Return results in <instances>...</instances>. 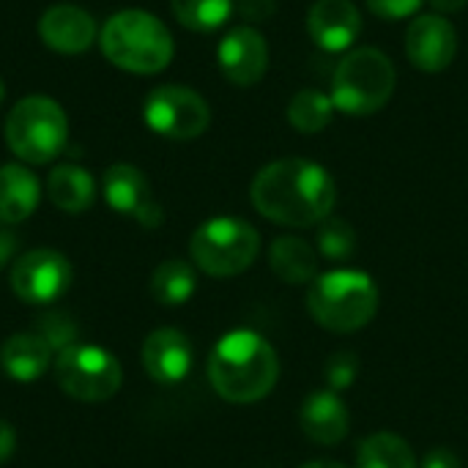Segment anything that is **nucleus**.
<instances>
[{"instance_id":"obj_1","label":"nucleus","mask_w":468,"mask_h":468,"mask_svg":"<svg viewBox=\"0 0 468 468\" xmlns=\"http://www.w3.org/2000/svg\"><path fill=\"white\" fill-rule=\"evenodd\" d=\"M250 197L258 214L277 225L313 228L332 217L337 184L318 162L277 159L252 178Z\"/></svg>"},{"instance_id":"obj_2","label":"nucleus","mask_w":468,"mask_h":468,"mask_svg":"<svg viewBox=\"0 0 468 468\" xmlns=\"http://www.w3.org/2000/svg\"><path fill=\"white\" fill-rule=\"evenodd\" d=\"M280 378L277 351L266 337L250 329L228 332L208 356V381L214 392L236 406L263 400Z\"/></svg>"},{"instance_id":"obj_3","label":"nucleus","mask_w":468,"mask_h":468,"mask_svg":"<svg viewBox=\"0 0 468 468\" xmlns=\"http://www.w3.org/2000/svg\"><path fill=\"white\" fill-rule=\"evenodd\" d=\"M104 58L132 74H159L173 60V36L165 22L148 11L126 8L107 19L99 36Z\"/></svg>"},{"instance_id":"obj_4","label":"nucleus","mask_w":468,"mask_h":468,"mask_svg":"<svg viewBox=\"0 0 468 468\" xmlns=\"http://www.w3.org/2000/svg\"><path fill=\"white\" fill-rule=\"evenodd\" d=\"M378 285L356 269H335L318 274L307 293V310L315 324L329 332H359L378 313Z\"/></svg>"},{"instance_id":"obj_5","label":"nucleus","mask_w":468,"mask_h":468,"mask_svg":"<svg viewBox=\"0 0 468 468\" xmlns=\"http://www.w3.org/2000/svg\"><path fill=\"white\" fill-rule=\"evenodd\" d=\"M395 63L387 52L376 47H356L337 63L329 96L335 110L365 118L387 107L395 93Z\"/></svg>"},{"instance_id":"obj_6","label":"nucleus","mask_w":468,"mask_h":468,"mask_svg":"<svg viewBox=\"0 0 468 468\" xmlns=\"http://www.w3.org/2000/svg\"><path fill=\"white\" fill-rule=\"evenodd\" d=\"M69 137V118L49 96H25L5 118V143L11 154L27 165H47Z\"/></svg>"},{"instance_id":"obj_7","label":"nucleus","mask_w":468,"mask_h":468,"mask_svg":"<svg viewBox=\"0 0 468 468\" xmlns=\"http://www.w3.org/2000/svg\"><path fill=\"white\" fill-rule=\"evenodd\" d=\"M261 250L258 230L236 217H214L203 222L189 241L192 261L208 277H236L247 271Z\"/></svg>"},{"instance_id":"obj_8","label":"nucleus","mask_w":468,"mask_h":468,"mask_svg":"<svg viewBox=\"0 0 468 468\" xmlns=\"http://www.w3.org/2000/svg\"><path fill=\"white\" fill-rule=\"evenodd\" d=\"M55 381L69 398L80 403H104L121 389L123 370L107 348L74 343L58 351Z\"/></svg>"},{"instance_id":"obj_9","label":"nucleus","mask_w":468,"mask_h":468,"mask_svg":"<svg viewBox=\"0 0 468 468\" xmlns=\"http://www.w3.org/2000/svg\"><path fill=\"white\" fill-rule=\"evenodd\" d=\"M145 126L167 140H195L211 123L208 101L184 85H159L143 104Z\"/></svg>"},{"instance_id":"obj_10","label":"nucleus","mask_w":468,"mask_h":468,"mask_svg":"<svg viewBox=\"0 0 468 468\" xmlns=\"http://www.w3.org/2000/svg\"><path fill=\"white\" fill-rule=\"evenodd\" d=\"M71 282V263L55 250H30L11 269V288L27 304L55 302Z\"/></svg>"},{"instance_id":"obj_11","label":"nucleus","mask_w":468,"mask_h":468,"mask_svg":"<svg viewBox=\"0 0 468 468\" xmlns=\"http://www.w3.org/2000/svg\"><path fill=\"white\" fill-rule=\"evenodd\" d=\"M409 63L425 74H439L458 55V30L441 14H417L406 30Z\"/></svg>"},{"instance_id":"obj_12","label":"nucleus","mask_w":468,"mask_h":468,"mask_svg":"<svg viewBox=\"0 0 468 468\" xmlns=\"http://www.w3.org/2000/svg\"><path fill=\"white\" fill-rule=\"evenodd\" d=\"M217 63L228 82L239 88H252L266 77L269 69V44L261 30L252 25H239L217 47Z\"/></svg>"},{"instance_id":"obj_13","label":"nucleus","mask_w":468,"mask_h":468,"mask_svg":"<svg viewBox=\"0 0 468 468\" xmlns=\"http://www.w3.org/2000/svg\"><path fill=\"white\" fill-rule=\"evenodd\" d=\"M104 200L112 211L134 217L143 228L162 225V208L151 195L148 178L134 165H112L104 173Z\"/></svg>"},{"instance_id":"obj_14","label":"nucleus","mask_w":468,"mask_h":468,"mask_svg":"<svg viewBox=\"0 0 468 468\" xmlns=\"http://www.w3.org/2000/svg\"><path fill=\"white\" fill-rule=\"evenodd\" d=\"M192 343L181 329H156L143 343V367L156 384H181L192 370Z\"/></svg>"},{"instance_id":"obj_15","label":"nucleus","mask_w":468,"mask_h":468,"mask_svg":"<svg viewBox=\"0 0 468 468\" xmlns=\"http://www.w3.org/2000/svg\"><path fill=\"white\" fill-rule=\"evenodd\" d=\"M307 33L321 49L343 52L362 33L359 8L351 0H315L307 11Z\"/></svg>"},{"instance_id":"obj_16","label":"nucleus","mask_w":468,"mask_h":468,"mask_svg":"<svg viewBox=\"0 0 468 468\" xmlns=\"http://www.w3.org/2000/svg\"><path fill=\"white\" fill-rule=\"evenodd\" d=\"M38 36L55 52L80 55L96 41V22L85 8L60 3V5H52L41 14Z\"/></svg>"},{"instance_id":"obj_17","label":"nucleus","mask_w":468,"mask_h":468,"mask_svg":"<svg viewBox=\"0 0 468 468\" xmlns=\"http://www.w3.org/2000/svg\"><path fill=\"white\" fill-rule=\"evenodd\" d=\"M299 425L310 441H315L321 447H335L348 436L351 414L337 392L321 389V392H313L304 398L302 411H299Z\"/></svg>"},{"instance_id":"obj_18","label":"nucleus","mask_w":468,"mask_h":468,"mask_svg":"<svg viewBox=\"0 0 468 468\" xmlns=\"http://www.w3.org/2000/svg\"><path fill=\"white\" fill-rule=\"evenodd\" d=\"M52 359V346L38 332H22L11 335L0 346V365L8 378L19 384H33Z\"/></svg>"},{"instance_id":"obj_19","label":"nucleus","mask_w":468,"mask_h":468,"mask_svg":"<svg viewBox=\"0 0 468 468\" xmlns=\"http://www.w3.org/2000/svg\"><path fill=\"white\" fill-rule=\"evenodd\" d=\"M38 178L22 165L0 167V225H16L27 219L38 206Z\"/></svg>"},{"instance_id":"obj_20","label":"nucleus","mask_w":468,"mask_h":468,"mask_svg":"<svg viewBox=\"0 0 468 468\" xmlns=\"http://www.w3.org/2000/svg\"><path fill=\"white\" fill-rule=\"evenodd\" d=\"M271 271L288 285L315 282L318 277V252L310 241L299 236H280L269 250Z\"/></svg>"},{"instance_id":"obj_21","label":"nucleus","mask_w":468,"mask_h":468,"mask_svg":"<svg viewBox=\"0 0 468 468\" xmlns=\"http://www.w3.org/2000/svg\"><path fill=\"white\" fill-rule=\"evenodd\" d=\"M47 195L60 211L80 214L93 206L96 184L88 170H82L77 165H60L47 178Z\"/></svg>"},{"instance_id":"obj_22","label":"nucleus","mask_w":468,"mask_h":468,"mask_svg":"<svg viewBox=\"0 0 468 468\" xmlns=\"http://www.w3.org/2000/svg\"><path fill=\"white\" fill-rule=\"evenodd\" d=\"M356 468H420L414 450L395 433H373L356 450Z\"/></svg>"},{"instance_id":"obj_23","label":"nucleus","mask_w":468,"mask_h":468,"mask_svg":"<svg viewBox=\"0 0 468 468\" xmlns=\"http://www.w3.org/2000/svg\"><path fill=\"white\" fill-rule=\"evenodd\" d=\"M197 291V274L186 261H165L151 277V296L159 304L176 307L192 299Z\"/></svg>"},{"instance_id":"obj_24","label":"nucleus","mask_w":468,"mask_h":468,"mask_svg":"<svg viewBox=\"0 0 468 468\" xmlns=\"http://www.w3.org/2000/svg\"><path fill=\"white\" fill-rule=\"evenodd\" d=\"M335 115V101L332 96L315 90V88H304L299 90L291 104H288V123L302 132V134H318L332 123Z\"/></svg>"},{"instance_id":"obj_25","label":"nucleus","mask_w":468,"mask_h":468,"mask_svg":"<svg viewBox=\"0 0 468 468\" xmlns=\"http://www.w3.org/2000/svg\"><path fill=\"white\" fill-rule=\"evenodd\" d=\"M170 8L184 27L208 33L228 22L233 0H170Z\"/></svg>"},{"instance_id":"obj_26","label":"nucleus","mask_w":468,"mask_h":468,"mask_svg":"<svg viewBox=\"0 0 468 468\" xmlns=\"http://www.w3.org/2000/svg\"><path fill=\"white\" fill-rule=\"evenodd\" d=\"M318 252L326 261H348L356 250V230L340 219V217H329L318 225Z\"/></svg>"},{"instance_id":"obj_27","label":"nucleus","mask_w":468,"mask_h":468,"mask_svg":"<svg viewBox=\"0 0 468 468\" xmlns=\"http://www.w3.org/2000/svg\"><path fill=\"white\" fill-rule=\"evenodd\" d=\"M359 376V356L354 351H337L326 362V384L332 392H346Z\"/></svg>"},{"instance_id":"obj_28","label":"nucleus","mask_w":468,"mask_h":468,"mask_svg":"<svg viewBox=\"0 0 468 468\" xmlns=\"http://www.w3.org/2000/svg\"><path fill=\"white\" fill-rule=\"evenodd\" d=\"M36 332L52 346V351H55V348L63 351V348L74 346V337H77V326H74L71 318L63 315V313H49V315H44V318L38 321V329H36Z\"/></svg>"},{"instance_id":"obj_29","label":"nucleus","mask_w":468,"mask_h":468,"mask_svg":"<svg viewBox=\"0 0 468 468\" xmlns=\"http://www.w3.org/2000/svg\"><path fill=\"white\" fill-rule=\"evenodd\" d=\"M367 8L387 19V22H398V19H409V16H417V11L422 8L425 0H365Z\"/></svg>"},{"instance_id":"obj_30","label":"nucleus","mask_w":468,"mask_h":468,"mask_svg":"<svg viewBox=\"0 0 468 468\" xmlns=\"http://www.w3.org/2000/svg\"><path fill=\"white\" fill-rule=\"evenodd\" d=\"M236 8L252 25V22H266L277 11V0H239Z\"/></svg>"},{"instance_id":"obj_31","label":"nucleus","mask_w":468,"mask_h":468,"mask_svg":"<svg viewBox=\"0 0 468 468\" xmlns=\"http://www.w3.org/2000/svg\"><path fill=\"white\" fill-rule=\"evenodd\" d=\"M420 468H463L461 458L450 450V447H433L425 458Z\"/></svg>"},{"instance_id":"obj_32","label":"nucleus","mask_w":468,"mask_h":468,"mask_svg":"<svg viewBox=\"0 0 468 468\" xmlns=\"http://www.w3.org/2000/svg\"><path fill=\"white\" fill-rule=\"evenodd\" d=\"M14 447H16V433H14V428H11L5 420H0V463H5V461L14 455Z\"/></svg>"},{"instance_id":"obj_33","label":"nucleus","mask_w":468,"mask_h":468,"mask_svg":"<svg viewBox=\"0 0 468 468\" xmlns=\"http://www.w3.org/2000/svg\"><path fill=\"white\" fill-rule=\"evenodd\" d=\"M433 8H436V14H455V11H461V8H466L468 0H428Z\"/></svg>"},{"instance_id":"obj_34","label":"nucleus","mask_w":468,"mask_h":468,"mask_svg":"<svg viewBox=\"0 0 468 468\" xmlns=\"http://www.w3.org/2000/svg\"><path fill=\"white\" fill-rule=\"evenodd\" d=\"M14 247H16V239L8 230H0V266L11 258Z\"/></svg>"},{"instance_id":"obj_35","label":"nucleus","mask_w":468,"mask_h":468,"mask_svg":"<svg viewBox=\"0 0 468 468\" xmlns=\"http://www.w3.org/2000/svg\"><path fill=\"white\" fill-rule=\"evenodd\" d=\"M302 468H346L343 463H335V461H310V463H304Z\"/></svg>"},{"instance_id":"obj_36","label":"nucleus","mask_w":468,"mask_h":468,"mask_svg":"<svg viewBox=\"0 0 468 468\" xmlns=\"http://www.w3.org/2000/svg\"><path fill=\"white\" fill-rule=\"evenodd\" d=\"M3 99H5V85H3V80H0V104H3Z\"/></svg>"}]
</instances>
